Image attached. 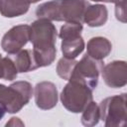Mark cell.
<instances>
[{
    "label": "cell",
    "mask_w": 127,
    "mask_h": 127,
    "mask_svg": "<svg viewBox=\"0 0 127 127\" xmlns=\"http://www.w3.org/2000/svg\"><path fill=\"white\" fill-rule=\"evenodd\" d=\"M17 126V125H20V126H24L25 124L20 120V118H18V117H12L11 119H10V121L9 122H7L6 123V126L8 127V126Z\"/></svg>",
    "instance_id": "20"
},
{
    "label": "cell",
    "mask_w": 127,
    "mask_h": 127,
    "mask_svg": "<svg viewBox=\"0 0 127 127\" xmlns=\"http://www.w3.org/2000/svg\"><path fill=\"white\" fill-rule=\"evenodd\" d=\"M115 4L116 19L122 23L126 22V0H119Z\"/></svg>",
    "instance_id": "19"
},
{
    "label": "cell",
    "mask_w": 127,
    "mask_h": 127,
    "mask_svg": "<svg viewBox=\"0 0 127 127\" xmlns=\"http://www.w3.org/2000/svg\"><path fill=\"white\" fill-rule=\"evenodd\" d=\"M33 95L32 84L25 80H18L9 86L0 83V104L8 113L19 112L29 103Z\"/></svg>",
    "instance_id": "2"
},
{
    "label": "cell",
    "mask_w": 127,
    "mask_h": 127,
    "mask_svg": "<svg viewBox=\"0 0 127 127\" xmlns=\"http://www.w3.org/2000/svg\"><path fill=\"white\" fill-rule=\"evenodd\" d=\"M18 70L12 61V59L7 57H1L0 55V79L4 80H14L16 79Z\"/></svg>",
    "instance_id": "17"
},
{
    "label": "cell",
    "mask_w": 127,
    "mask_h": 127,
    "mask_svg": "<svg viewBox=\"0 0 127 127\" xmlns=\"http://www.w3.org/2000/svg\"><path fill=\"white\" fill-rule=\"evenodd\" d=\"M88 5L87 0H60V21L82 24Z\"/></svg>",
    "instance_id": "10"
},
{
    "label": "cell",
    "mask_w": 127,
    "mask_h": 127,
    "mask_svg": "<svg viewBox=\"0 0 127 127\" xmlns=\"http://www.w3.org/2000/svg\"><path fill=\"white\" fill-rule=\"evenodd\" d=\"M36 16L38 19L60 22V0H52L40 4L36 9Z\"/></svg>",
    "instance_id": "15"
},
{
    "label": "cell",
    "mask_w": 127,
    "mask_h": 127,
    "mask_svg": "<svg viewBox=\"0 0 127 127\" xmlns=\"http://www.w3.org/2000/svg\"><path fill=\"white\" fill-rule=\"evenodd\" d=\"M103 67V62L95 60L88 55L81 58L79 62H76L72 74L68 80L79 81L89 88L94 89L98 84V77Z\"/></svg>",
    "instance_id": "6"
},
{
    "label": "cell",
    "mask_w": 127,
    "mask_h": 127,
    "mask_svg": "<svg viewBox=\"0 0 127 127\" xmlns=\"http://www.w3.org/2000/svg\"><path fill=\"white\" fill-rule=\"evenodd\" d=\"M105 84L112 88H120L127 83V64L124 61H114L103 65L101 70Z\"/></svg>",
    "instance_id": "8"
},
{
    "label": "cell",
    "mask_w": 127,
    "mask_h": 127,
    "mask_svg": "<svg viewBox=\"0 0 127 127\" xmlns=\"http://www.w3.org/2000/svg\"><path fill=\"white\" fill-rule=\"evenodd\" d=\"M100 120V110L99 105L96 102L91 101L82 111L81 123L84 126L92 127L98 124Z\"/></svg>",
    "instance_id": "16"
},
{
    "label": "cell",
    "mask_w": 127,
    "mask_h": 127,
    "mask_svg": "<svg viewBox=\"0 0 127 127\" xmlns=\"http://www.w3.org/2000/svg\"><path fill=\"white\" fill-rule=\"evenodd\" d=\"M82 29V24L69 22L61 27L59 37L62 39L61 50L64 58L75 59L83 52L85 44L81 37Z\"/></svg>",
    "instance_id": "5"
},
{
    "label": "cell",
    "mask_w": 127,
    "mask_h": 127,
    "mask_svg": "<svg viewBox=\"0 0 127 127\" xmlns=\"http://www.w3.org/2000/svg\"><path fill=\"white\" fill-rule=\"evenodd\" d=\"M92 98V89L75 80H68L61 93L63 106L72 113L82 112Z\"/></svg>",
    "instance_id": "3"
},
{
    "label": "cell",
    "mask_w": 127,
    "mask_h": 127,
    "mask_svg": "<svg viewBox=\"0 0 127 127\" xmlns=\"http://www.w3.org/2000/svg\"><path fill=\"white\" fill-rule=\"evenodd\" d=\"M30 41V26L17 25L12 27L2 38L1 48L8 55H13L21 51Z\"/></svg>",
    "instance_id": "7"
},
{
    "label": "cell",
    "mask_w": 127,
    "mask_h": 127,
    "mask_svg": "<svg viewBox=\"0 0 127 127\" xmlns=\"http://www.w3.org/2000/svg\"><path fill=\"white\" fill-rule=\"evenodd\" d=\"M9 57L12 59L18 72H29L39 68L32 50H21L16 54L9 55Z\"/></svg>",
    "instance_id": "14"
},
{
    "label": "cell",
    "mask_w": 127,
    "mask_h": 127,
    "mask_svg": "<svg viewBox=\"0 0 127 127\" xmlns=\"http://www.w3.org/2000/svg\"><path fill=\"white\" fill-rule=\"evenodd\" d=\"M5 112H6V110L4 109V107L0 104V120L3 118V116L5 115Z\"/></svg>",
    "instance_id": "22"
},
{
    "label": "cell",
    "mask_w": 127,
    "mask_h": 127,
    "mask_svg": "<svg viewBox=\"0 0 127 127\" xmlns=\"http://www.w3.org/2000/svg\"><path fill=\"white\" fill-rule=\"evenodd\" d=\"M58 31L52 21L38 19L30 26V42L38 67L48 66L56 59Z\"/></svg>",
    "instance_id": "1"
},
{
    "label": "cell",
    "mask_w": 127,
    "mask_h": 127,
    "mask_svg": "<svg viewBox=\"0 0 127 127\" xmlns=\"http://www.w3.org/2000/svg\"><path fill=\"white\" fill-rule=\"evenodd\" d=\"M94 2H106V3H116L119 0H91Z\"/></svg>",
    "instance_id": "21"
},
{
    "label": "cell",
    "mask_w": 127,
    "mask_h": 127,
    "mask_svg": "<svg viewBox=\"0 0 127 127\" xmlns=\"http://www.w3.org/2000/svg\"><path fill=\"white\" fill-rule=\"evenodd\" d=\"M111 43L104 37H93L86 45V55L99 61L105 59L111 53Z\"/></svg>",
    "instance_id": "11"
},
{
    "label": "cell",
    "mask_w": 127,
    "mask_h": 127,
    "mask_svg": "<svg viewBox=\"0 0 127 127\" xmlns=\"http://www.w3.org/2000/svg\"><path fill=\"white\" fill-rule=\"evenodd\" d=\"M34 96L36 105L42 110L54 108L58 103V88L51 81H41L34 88Z\"/></svg>",
    "instance_id": "9"
},
{
    "label": "cell",
    "mask_w": 127,
    "mask_h": 127,
    "mask_svg": "<svg viewBox=\"0 0 127 127\" xmlns=\"http://www.w3.org/2000/svg\"><path fill=\"white\" fill-rule=\"evenodd\" d=\"M27 0H0V14L6 18L19 17L29 11Z\"/></svg>",
    "instance_id": "13"
},
{
    "label": "cell",
    "mask_w": 127,
    "mask_h": 127,
    "mask_svg": "<svg viewBox=\"0 0 127 127\" xmlns=\"http://www.w3.org/2000/svg\"><path fill=\"white\" fill-rule=\"evenodd\" d=\"M75 64H76V61L74 59H67L64 57L62 58L57 64L58 75L64 80H68L72 74Z\"/></svg>",
    "instance_id": "18"
},
{
    "label": "cell",
    "mask_w": 127,
    "mask_h": 127,
    "mask_svg": "<svg viewBox=\"0 0 127 127\" xmlns=\"http://www.w3.org/2000/svg\"><path fill=\"white\" fill-rule=\"evenodd\" d=\"M100 119L106 127H123L126 124V93L106 97L99 104Z\"/></svg>",
    "instance_id": "4"
},
{
    "label": "cell",
    "mask_w": 127,
    "mask_h": 127,
    "mask_svg": "<svg viewBox=\"0 0 127 127\" xmlns=\"http://www.w3.org/2000/svg\"><path fill=\"white\" fill-rule=\"evenodd\" d=\"M108 19L107 8L102 4L88 5L83 14V23L89 27L103 26Z\"/></svg>",
    "instance_id": "12"
},
{
    "label": "cell",
    "mask_w": 127,
    "mask_h": 127,
    "mask_svg": "<svg viewBox=\"0 0 127 127\" xmlns=\"http://www.w3.org/2000/svg\"><path fill=\"white\" fill-rule=\"evenodd\" d=\"M27 1H28L30 4H32V3H37V2H39L40 0H27Z\"/></svg>",
    "instance_id": "23"
}]
</instances>
